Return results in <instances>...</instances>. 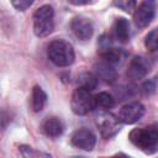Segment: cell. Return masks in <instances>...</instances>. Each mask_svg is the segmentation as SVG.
Instances as JSON below:
<instances>
[{"instance_id": "cell-9", "label": "cell", "mask_w": 158, "mask_h": 158, "mask_svg": "<svg viewBox=\"0 0 158 158\" xmlns=\"http://www.w3.org/2000/svg\"><path fill=\"white\" fill-rule=\"evenodd\" d=\"M149 69H151L149 62L142 56H136L131 59V62L128 64L127 77L133 80H137V79L146 77L148 74Z\"/></svg>"}, {"instance_id": "cell-22", "label": "cell", "mask_w": 158, "mask_h": 158, "mask_svg": "<svg viewBox=\"0 0 158 158\" xmlns=\"http://www.w3.org/2000/svg\"><path fill=\"white\" fill-rule=\"evenodd\" d=\"M68 2H70L72 5L80 6V5H86V4H89L90 0H68Z\"/></svg>"}, {"instance_id": "cell-16", "label": "cell", "mask_w": 158, "mask_h": 158, "mask_svg": "<svg viewBox=\"0 0 158 158\" xmlns=\"http://www.w3.org/2000/svg\"><path fill=\"white\" fill-rule=\"evenodd\" d=\"M94 102H95V106L102 110H109L115 105V99L111 94L106 91H101L94 96Z\"/></svg>"}, {"instance_id": "cell-20", "label": "cell", "mask_w": 158, "mask_h": 158, "mask_svg": "<svg viewBox=\"0 0 158 158\" xmlns=\"http://www.w3.org/2000/svg\"><path fill=\"white\" fill-rule=\"evenodd\" d=\"M116 4H117V6L122 7L125 11H130V10L133 7L135 1H133V0H117Z\"/></svg>"}, {"instance_id": "cell-14", "label": "cell", "mask_w": 158, "mask_h": 158, "mask_svg": "<svg viewBox=\"0 0 158 158\" xmlns=\"http://www.w3.org/2000/svg\"><path fill=\"white\" fill-rule=\"evenodd\" d=\"M47 101V94L44 93V90L36 85L32 90V98H31V105H32V110L35 112H40L42 111V109L44 107Z\"/></svg>"}, {"instance_id": "cell-1", "label": "cell", "mask_w": 158, "mask_h": 158, "mask_svg": "<svg viewBox=\"0 0 158 158\" xmlns=\"http://www.w3.org/2000/svg\"><path fill=\"white\" fill-rule=\"evenodd\" d=\"M48 58L58 67H68L74 62L75 54L72 44L64 40H54L48 46Z\"/></svg>"}, {"instance_id": "cell-5", "label": "cell", "mask_w": 158, "mask_h": 158, "mask_svg": "<svg viewBox=\"0 0 158 158\" xmlns=\"http://www.w3.org/2000/svg\"><path fill=\"white\" fill-rule=\"evenodd\" d=\"M156 14V1L154 0H143L133 14V20L136 26L146 27L148 26Z\"/></svg>"}, {"instance_id": "cell-6", "label": "cell", "mask_w": 158, "mask_h": 158, "mask_svg": "<svg viewBox=\"0 0 158 158\" xmlns=\"http://www.w3.org/2000/svg\"><path fill=\"white\" fill-rule=\"evenodd\" d=\"M143 115H144V106L141 102L133 101V102H128L123 105L120 109L117 117L121 121V123L131 125V123L137 122Z\"/></svg>"}, {"instance_id": "cell-10", "label": "cell", "mask_w": 158, "mask_h": 158, "mask_svg": "<svg viewBox=\"0 0 158 158\" xmlns=\"http://www.w3.org/2000/svg\"><path fill=\"white\" fill-rule=\"evenodd\" d=\"M70 28H72L73 33L75 35V37L79 38L80 41H88L89 38H91L93 32H94L91 22L84 17L73 19V21L70 23Z\"/></svg>"}, {"instance_id": "cell-3", "label": "cell", "mask_w": 158, "mask_h": 158, "mask_svg": "<svg viewBox=\"0 0 158 158\" xmlns=\"http://www.w3.org/2000/svg\"><path fill=\"white\" fill-rule=\"evenodd\" d=\"M54 11L51 5L38 7L33 14V32L38 37L48 36L54 27Z\"/></svg>"}, {"instance_id": "cell-12", "label": "cell", "mask_w": 158, "mask_h": 158, "mask_svg": "<svg viewBox=\"0 0 158 158\" xmlns=\"http://www.w3.org/2000/svg\"><path fill=\"white\" fill-rule=\"evenodd\" d=\"M95 73H96V77L107 81V83H111L115 80L116 78V72L114 69V64H110L105 60H102L101 63L96 64L95 67Z\"/></svg>"}, {"instance_id": "cell-13", "label": "cell", "mask_w": 158, "mask_h": 158, "mask_svg": "<svg viewBox=\"0 0 158 158\" xmlns=\"http://www.w3.org/2000/svg\"><path fill=\"white\" fill-rule=\"evenodd\" d=\"M114 36L120 42H127L130 38V23L126 19L120 17L114 25Z\"/></svg>"}, {"instance_id": "cell-2", "label": "cell", "mask_w": 158, "mask_h": 158, "mask_svg": "<svg viewBox=\"0 0 158 158\" xmlns=\"http://www.w3.org/2000/svg\"><path fill=\"white\" fill-rule=\"evenodd\" d=\"M130 141L141 149H149L158 144V125L152 123L146 127L135 128L130 132Z\"/></svg>"}, {"instance_id": "cell-17", "label": "cell", "mask_w": 158, "mask_h": 158, "mask_svg": "<svg viewBox=\"0 0 158 158\" xmlns=\"http://www.w3.org/2000/svg\"><path fill=\"white\" fill-rule=\"evenodd\" d=\"M144 46L147 49H149L151 52H156L158 51V27L152 30L144 40Z\"/></svg>"}, {"instance_id": "cell-18", "label": "cell", "mask_w": 158, "mask_h": 158, "mask_svg": "<svg viewBox=\"0 0 158 158\" xmlns=\"http://www.w3.org/2000/svg\"><path fill=\"white\" fill-rule=\"evenodd\" d=\"M10 1H11V5H12L16 10H19V11H25V10H27V9L33 4L35 0H10Z\"/></svg>"}, {"instance_id": "cell-11", "label": "cell", "mask_w": 158, "mask_h": 158, "mask_svg": "<svg viewBox=\"0 0 158 158\" xmlns=\"http://www.w3.org/2000/svg\"><path fill=\"white\" fill-rule=\"evenodd\" d=\"M41 131L48 137H58L63 133L64 125L58 117H47L41 125Z\"/></svg>"}, {"instance_id": "cell-21", "label": "cell", "mask_w": 158, "mask_h": 158, "mask_svg": "<svg viewBox=\"0 0 158 158\" xmlns=\"http://www.w3.org/2000/svg\"><path fill=\"white\" fill-rule=\"evenodd\" d=\"M142 88H143V91H144L146 94H151V93H153V91H154L156 85H154V83H153V81H146V83H144V85H143Z\"/></svg>"}, {"instance_id": "cell-4", "label": "cell", "mask_w": 158, "mask_h": 158, "mask_svg": "<svg viewBox=\"0 0 158 158\" xmlns=\"http://www.w3.org/2000/svg\"><path fill=\"white\" fill-rule=\"evenodd\" d=\"M70 106L74 114L77 115H86L95 106L94 98L91 96L89 90L83 88H78L74 90L70 100Z\"/></svg>"}, {"instance_id": "cell-8", "label": "cell", "mask_w": 158, "mask_h": 158, "mask_svg": "<svg viewBox=\"0 0 158 158\" xmlns=\"http://www.w3.org/2000/svg\"><path fill=\"white\" fill-rule=\"evenodd\" d=\"M72 144L83 151H91L95 147L96 137L95 135L86 128H79L72 135Z\"/></svg>"}, {"instance_id": "cell-7", "label": "cell", "mask_w": 158, "mask_h": 158, "mask_svg": "<svg viewBox=\"0 0 158 158\" xmlns=\"http://www.w3.org/2000/svg\"><path fill=\"white\" fill-rule=\"evenodd\" d=\"M98 126L100 128V132H101V136L104 138H110L112 136H115L118 131H120V120L118 117H115L112 116L111 114H107V112H102L98 116Z\"/></svg>"}, {"instance_id": "cell-15", "label": "cell", "mask_w": 158, "mask_h": 158, "mask_svg": "<svg viewBox=\"0 0 158 158\" xmlns=\"http://www.w3.org/2000/svg\"><path fill=\"white\" fill-rule=\"evenodd\" d=\"M77 83H78L79 88H83L85 90L93 91L96 88V85H98V77L95 74H93V73L84 72V73L79 74Z\"/></svg>"}, {"instance_id": "cell-19", "label": "cell", "mask_w": 158, "mask_h": 158, "mask_svg": "<svg viewBox=\"0 0 158 158\" xmlns=\"http://www.w3.org/2000/svg\"><path fill=\"white\" fill-rule=\"evenodd\" d=\"M20 151H21V153H22L25 157H38V156H46V157H48V154L37 152V151H33V149H32L31 147H28V146H21V147H20Z\"/></svg>"}]
</instances>
